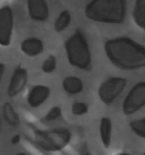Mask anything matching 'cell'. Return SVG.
<instances>
[{
	"instance_id": "d6986e66",
	"label": "cell",
	"mask_w": 145,
	"mask_h": 155,
	"mask_svg": "<svg viewBox=\"0 0 145 155\" xmlns=\"http://www.w3.org/2000/svg\"><path fill=\"white\" fill-rule=\"evenodd\" d=\"M61 116H62V109L61 107L56 106V107H52L46 113L43 120L46 123H52V122L56 121V120L60 118Z\"/></svg>"
},
{
	"instance_id": "8fae6325",
	"label": "cell",
	"mask_w": 145,
	"mask_h": 155,
	"mask_svg": "<svg viewBox=\"0 0 145 155\" xmlns=\"http://www.w3.org/2000/svg\"><path fill=\"white\" fill-rule=\"evenodd\" d=\"M44 44L37 37H28L21 44V50L24 54L30 57H35L43 53Z\"/></svg>"
},
{
	"instance_id": "e0dca14e",
	"label": "cell",
	"mask_w": 145,
	"mask_h": 155,
	"mask_svg": "<svg viewBox=\"0 0 145 155\" xmlns=\"http://www.w3.org/2000/svg\"><path fill=\"white\" fill-rule=\"evenodd\" d=\"M129 126L133 133L137 136L145 139V118L136 120L129 123Z\"/></svg>"
},
{
	"instance_id": "44dd1931",
	"label": "cell",
	"mask_w": 145,
	"mask_h": 155,
	"mask_svg": "<svg viewBox=\"0 0 145 155\" xmlns=\"http://www.w3.org/2000/svg\"><path fill=\"white\" fill-rule=\"evenodd\" d=\"M20 141H21L20 135H14L12 138L11 142H12V144H14V145H15V144H18V143L20 142Z\"/></svg>"
},
{
	"instance_id": "52a82bcc",
	"label": "cell",
	"mask_w": 145,
	"mask_h": 155,
	"mask_svg": "<svg viewBox=\"0 0 145 155\" xmlns=\"http://www.w3.org/2000/svg\"><path fill=\"white\" fill-rule=\"evenodd\" d=\"M14 25V16L11 7L4 5L0 8V46L11 44Z\"/></svg>"
},
{
	"instance_id": "603a6c76",
	"label": "cell",
	"mask_w": 145,
	"mask_h": 155,
	"mask_svg": "<svg viewBox=\"0 0 145 155\" xmlns=\"http://www.w3.org/2000/svg\"><path fill=\"white\" fill-rule=\"evenodd\" d=\"M116 155H131V154H129L128 153H118V154Z\"/></svg>"
},
{
	"instance_id": "484cf974",
	"label": "cell",
	"mask_w": 145,
	"mask_h": 155,
	"mask_svg": "<svg viewBox=\"0 0 145 155\" xmlns=\"http://www.w3.org/2000/svg\"><path fill=\"white\" fill-rule=\"evenodd\" d=\"M143 155H145V152H144V153H143Z\"/></svg>"
},
{
	"instance_id": "7c38bea8",
	"label": "cell",
	"mask_w": 145,
	"mask_h": 155,
	"mask_svg": "<svg viewBox=\"0 0 145 155\" xmlns=\"http://www.w3.org/2000/svg\"><path fill=\"white\" fill-rule=\"evenodd\" d=\"M62 88L68 94H78L83 91L84 82L80 78L76 76H68L62 81Z\"/></svg>"
},
{
	"instance_id": "cb8c5ba5",
	"label": "cell",
	"mask_w": 145,
	"mask_h": 155,
	"mask_svg": "<svg viewBox=\"0 0 145 155\" xmlns=\"http://www.w3.org/2000/svg\"><path fill=\"white\" fill-rule=\"evenodd\" d=\"M16 155H28V154H27V153H23V152H21V153H17Z\"/></svg>"
},
{
	"instance_id": "ffe728a7",
	"label": "cell",
	"mask_w": 145,
	"mask_h": 155,
	"mask_svg": "<svg viewBox=\"0 0 145 155\" xmlns=\"http://www.w3.org/2000/svg\"><path fill=\"white\" fill-rule=\"evenodd\" d=\"M89 111L87 105L83 102H75L71 106V113L74 116H83Z\"/></svg>"
},
{
	"instance_id": "277c9868",
	"label": "cell",
	"mask_w": 145,
	"mask_h": 155,
	"mask_svg": "<svg viewBox=\"0 0 145 155\" xmlns=\"http://www.w3.org/2000/svg\"><path fill=\"white\" fill-rule=\"evenodd\" d=\"M71 139V132L65 128L35 132V142L40 148L47 152L60 151L68 146Z\"/></svg>"
},
{
	"instance_id": "9a60e30c",
	"label": "cell",
	"mask_w": 145,
	"mask_h": 155,
	"mask_svg": "<svg viewBox=\"0 0 145 155\" xmlns=\"http://www.w3.org/2000/svg\"><path fill=\"white\" fill-rule=\"evenodd\" d=\"M3 117L5 121L12 127H17L20 123V118L12 106L9 103L4 104L2 107Z\"/></svg>"
},
{
	"instance_id": "5b68a950",
	"label": "cell",
	"mask_w": 145,
	"mask_h": 155,
	"mask_svg": "<svg viewBox=\"0 0 145 155\" xmlns=\"http://www.w3.org/2000/svg\"><path fill=\"white\" fill-rule=\"evenodd\" d=\"M128 80L122 77H112L101 84L98 90V96L103 104L110 106L123 92Z\"/></svg>"
},
{
	"instance_id": "5bb4252c",
	"label": "cell",
	"mask_w": 145,
	"mask_h": 155,
	"mask_svg": "<svg viewBox=\"0 0 145 155\" xmlns=\"http://www.w3.org/2000/svg\"><path fill=\"white\" fill-rule=\"evenodd\" d=\"M132 18L135 25L145 31V0H135Z\"/></svg>"
},
{
	"instance_id": "ba28073f",
	"label": "cell",
	"mask_w": 145,
	"mask_h": 155,
	"mask_svg": "<svg viewBox=\"0 0 145 155\" xmlns=\"http://www.w3.org/2000/svg\"><path fill=\"white\" fill-rule=\"evenodd\" d=\"M28 80V69L21 65H18L13 71L8 87V95L14 97L23 91Z\"/></svg>"
},
{
	"instance_id": "2e32d148",
	"label": "cell",
	"mask_w": 145,
	"mask_h": 155,
	"mask_svg": "<svg viewBox=\"0 0 145 155\" xmlns=\"http://www.w3.org/2000/svg\"><path fill=\"white\" fill-rule=\"evenodd\" d=\"M71 21V16L68 10H63L58 15L54 22V30L57 33L63 32L68 28Z\"/></svg>"
},
{
	"instance_id": "7402d4cb",
	"label": "cell",
	"mask_w": 145,
	"mask_h": 155,
	"mask_svg": "<svg viewBox=\"0 0 145 155\" xmlns=\"http://www.w3.org/2000/svg\"><path fill=\"white\" fill-rule=\"evenodd\" d=\"M5 65L3 63H0V82L2 79V77L4 75V73H5Z\"/></svg>"
},
{
	"instance_id": "4316f807",
	"label": "cell",
	"mask_w": 145,
	"mask_h": 155,
	"mask_svg": "<svg viewBox=\"0 0 145 155\" xmlns=\"http://www.w3.org/2000/svg\"><path fill=\"white\" fill-rule=\"evenodd\" d=\"M87 155H88V154H87Z\"/></svg>"
},
{
	"instance_id": "8992f818",
	"label": "cell",
	"mask_w": 145,
	"mask_h": 155,
	"mask_svg": "<svg viewBox=\"0 0 145 155\" xmlns=\"http://www.w3.org/2000/svg\"><path fill=\"white\" fill-rule=\"evenodd\" d=\"M145 107V81L134 84L122 103V112L126 116L134 114Z\"/></svg>"
},
{
	"instance_id": "3957f363",
	"label": "cell",
	"mask_w": 145,
	"mask_h": 155,
	"mask_svg": "<svg viewBox=\"0 0 145 155\" xmlns=\"http://www.w3.org/2000/svg\"><path fill=\"white\" fill-rule=\"evenodd\" d=\"M65 50L67 59L71 66L84 71L91 69L92 65L91 49L81 31L76 30L67 39L65 42Z\"/></svg>"
},
{
	"instance_id": "6da1fadb",
	"label": "cell",
	"mask_w": 145,
	"mask_h": 155,
	"mask_svg": "<svg viewBox=\"0 0 145 155\" xmlns=\"http://www.w3.org/2000/svg\"><path fill=\"white\" fill-rule=\"evenodd\" d=\"M104 51L116 68L126 71L145 68V46L130 37L110 39L104 44Z\"/></svg>"
},
{
	"instance_id": "d4e9b609",
	"label": "cell",
	"mask_w": 145,
	"mask_h": 155,
	"mask_svg": "<svg viewBox=\"0 0 145 155\" xmlns=\"http://www.w3.org/2000/svg\"><path fill=\"white\" fill-rule=\"evenodd\" d=\"M0 129H1V121H0Z\"/></svg>"
},
{
	"instance_id": "7a4b0ae2",
	"label": "cell",
	"mask_w": 145,
	"mask_h": 155,
	"mask_svg": "<svg viewBox=\"0 0 145 155\" xmlns=\"http://www.w3.org/2000/svg\"><path fill=\"white\" fill-rule=\"evenodd\" d=\"M127 14V0H91L84 15L89 20L102 24L120 25Z\"/></svg>"
},
{
	"instance_id": "30bf717a",
	"label": "cell",
	"mask_w": 145,
	"mask_h": 155,
	"mask_svg": "<svg viewBox=\"0 0 145 155\" xmlns=\"http://www.w3.org/2000/svg\"><path fill=\"white\" fill-rule=\"evenodd\" d=\"M50 95V87L43 84H37L29 91L27 97V101L30 107L32 108H37L49 99Z\"/></svg>"
},
{
	"instance_id": "9c48e42d",
	"label": "cell",
	"mask_w": 145,
	"mask_h": 155,
	"mask_svg": "<svg viewBox=\"0 0 145 155\" xmlns=\"http://www.w3.org/2000/svg\"><path fill=\"white\" fill-rule=\"evenodd\" d=\"M29 17L34 21H46L50 17V9L46 0H28Z\"/></svg>"
},
{
	"instance_id": "ac0fdd59",
	"label": "cell",
	"mask_w": 145,
	"mask_h": 155,
	"mask_svg": "<svg viewBox=\"0 0 145 155\" xmlns=\"http://www.w3.org/2000/svg\"><path fill=\"white\" fill-rule=\"evenodd\" d=\"M57 66V59L53 55H50L42 63L41 69L46 74H51L56 70Z\"/></svg>"
},
{
	"instance_id": "4fadbf2b",
	"label": "cell",
	"mask_w": 145,
	"mask_h": 155,
	"mask_svg": "<svg viewBox=\"0 0 145 155\" xmlns=\"http://www.w3.org/2000/svg\"><path fill=\"white\" fill-rule=\"evenodd\" d=\"M112 132L113 124L111 120L108 117H103L100 123V135L103 145L107 149L109 148L111 144Z\"/></svg>"
}]
</instances>
